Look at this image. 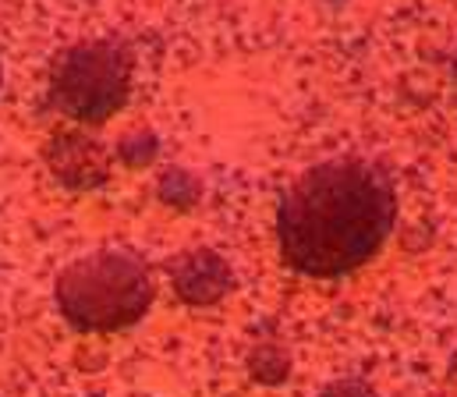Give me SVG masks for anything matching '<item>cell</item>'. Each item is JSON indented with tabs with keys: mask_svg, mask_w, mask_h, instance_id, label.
Returning a JSON list of instances; mask_svg holds the SVG:
<instances>
[{
	"mask_svg": "<svg viewBox=\"0 0 457 397\" xmlns=\"http://www.w3.org/2000/svg\"><path fill=\"white\" fill-rule=\"evenodd\" d=\"M160 195L170 203V206H178V210H188L195 199H199V185L195 181H188V174H167L163 178V188H160Z\"/></svg>",
	"mask_w": 457,
	"mask_h": 397,
	"instance_id": "52a82bcc",
	"label": "cell"
},
{
	"mask_svg": "<svg viewBox=\"0 0 457 397\" xmlns=\"http://www.w3.org/2000/svg\"><path fill=\"white\" fill-rule=\"evenodd\" d=\"M394 220L397 192L379 163L361 156L316 163L280 199V260L305 277H344L386 245Z\"/></svg>",
	"mask_w": 457,
	"mask_h": 397,
	"instance_id": "6da1fadb",
	"label": "cell"
},
{
	"mask_svg": "<svg viewBox=\"0 0 457 397\" xmlns=\"http://www.w3.org/2000/svg\"><path fill=\"white\" fill-rule=\"evenodd\" d=\"M252 373L262 380V384H277V380H284L287 376V359L277 352V348H255V355H252Z\"/></svg>",
	"mask_w": 457,
	"mask_h": 397,
	"instance_id": "8992f818",
	"label": "cell"
},
{
	"mask_svg": "<svg viewBox=\"0 0 457 397\" xmlns=\"http://www.w3.org/2000/svg\"><path fill=\"white\" fill-rule=\"evenodd\" d=\"M167 273H170V284H174L178 298L188 302V305H213L234 284L228 260L217 256L213 249L181 252L174 263H167Z\"/></svg>",
	"mask_w": 457,
	"mask_h": 397,
	"instance_id": "277c9868",
	"label": "cell"
},
{
	"mask_svg": "<svg viewBox=\"0 0 457 397\" xmlns=\"http://www.w3.org/2000/svg\"><path fill=\"white\" fill-rule=\"evenodd\" d=\"M323 397H379L365 380H354V376H347V380H334L327 391H323Z\"/></svg>",
	"mask_w": 457,
	"mask_h": 397,
	"instance_id": "ba28073f",
	"label": "cell"
},
{
	"mask_svg": "<svg viewBox=\"0 0 457 397\" xmlns=\"http://www.w3.org/2000/svg\"><path fill=\"white\" fill-rule=\"evenodd\" d=\"M64 319L79 330H120L145 316L153 284L145 266L128 252H93L57 273L54 284Z\"/></svg>",
	"mask_w": 457,
	"mask_h": 397,
	"instance_id": "7a4b0ae2",
	"label": "cell"
},
{
	"mask_svg": "<svg viewBox=\"0 0 457 397\" xmlns=\"http://www.w3.org/2000/svg\"><path fill=\"white\" fill-rule=\"evenodd\" d=\"M128 71V54L114 43L79 46L54 75V103L79 121H104L124 103Z\"/></svg>",
	"mask_w": 457,
	"mask_h": 397,
	"instance_id": "3957f363",
	"label": "cell"
},
{
	"mask_svg": "<svg viewBox=\"0 0 457 397\" xmlns=\"http://www.w3.org/2000/svg\"><path fill=\"white\" fill-rule=\"evenodd\" d=\"M50 167L54 174L71 185V188H89V185H100L104 174H107V156L96 142L82 138V135H64L54 142L50 149Z\"/></svg>",
	"mask_w": 457,
	"mask_h": 397,
	"instance_id": "5b68a950",
	"label": "cell"
}]
</instances>
